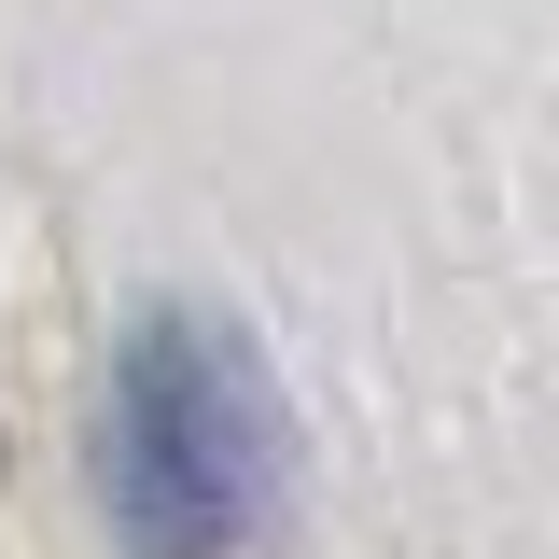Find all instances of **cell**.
<instances>
[{
    "mask_svg": "<svg viewBox=\"0 0 559 559\" xmlns=\"http://www.w3.org/2000/svg\"><path fill=\"white\" fill-rule=\"evenodd\" d=\"M98 503L127 559H266L294 518V406L266 349L210 308H154L112 364Z\"/></svg>",
    "mask_w": 559,
    "mask_h": 559,
    "instance_id": "6da1fadb",
    "label": "cell"
}]
</instances>
